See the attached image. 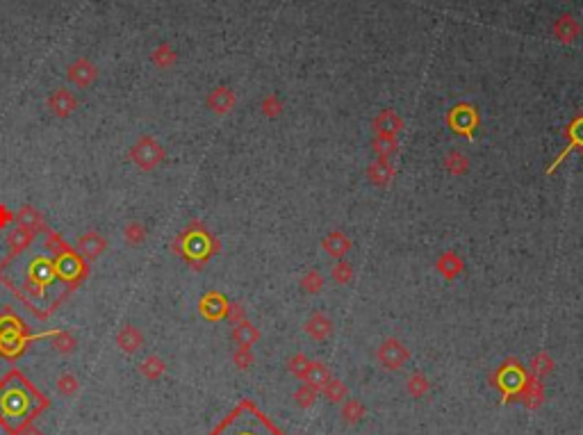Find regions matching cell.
Returning <instances> with one entry per match:
<instances>
[{"instance_id":"6da1fadb","label":"cell","mask_w":583,"mask_h":435,"mask_svg":"<svg viewBox=\"0 0 583 435\" xmlns=\"http://www.w3.org/2000/svg\"><path fill=\"white\" fill-rule=\"evenodd\" d=\"M57 258L60 256H55L48 246L30 244L26 251L5 262L0 278L10 283L16 294H21L35 310H48L64 297L69 287L60 274Z\"/></svg>"},{"instance_id":"7a4b0ae2","label":"cell","mask_w":583,"mask_h":435,"mask_svg":"<svg viewBox=\"0 0 583 435\" xmlns=\"http://www.w3.org/2000/svg\"><path fill=\"white\" fill-rule=\"evenodd\" d=\"M44 404V397L21 372H10L0 381V424L10 433L26 431Z\"/></svg>"},{"instance_id":"3957f363","label":"cell","mask_w":583,"mask_h":435,"mask_svg":"<svg viewBox=\"0 0 583 435\" xmlns=\"http://www.w3.org/2000/svg\"><path fill=\"white\" fill-rule=\"evenodd\" d=\"M210 435H283V433L251 401H244Z\"/></svg>"},{"instance_id":"277c9868","label":"cell","mask_w":583,"mask_h":435,"mask_svg":"<svg viewBox=\"0 0 583 435\" xmlns=\"http://www.w3.org/2000/svg\"><path fill=\"white\" fill-rule=\"evenodd\" d=\"M379 360L383 363V367L388 369H399L401 365L408 360V349L401 344L399 340H385L379 349Z\"/></svg>"},{"instance_id":"5b68a950","label":"cell","mask_w":583,"mask_h":435,"mask_svg":"<svg viewBox=\"0 0 583 435\" xmlns=\"http://www.w3.org/2000/svg\"><path fill=\"white\" fill-rule=\"evenodd\" d=\"M351 249V242H349V237L340 233V231H333V233H328L324 237V251L328 253L331 258H342L344 253H347Z\"/></svg>"},{"instance_id":"8992f818","label":"cell","mask_w":583,"mask_h":435,"mask_svg":"<svg viewBox=\"0 0 583 435\" xmlns=\"http://www.w3.org/2000/svg\"><path fill=\"white\" fill-rule=\"evenodd\" d=\"M367 176L369 180H372L374 185H388L390 180L394 178V167L388 162V160H376L369 164V169H367Z\"/></svg>"},{"instance_id":"52a82bcc","label":"cell","mask_w":583,"mask_h":435,"mask_svg":"<svg viewBox=\"0 0 583 435\" xmlns=\"http://www.w3.org/2000/svg\"><path fill=\"white\" fill-rule=\"evenodd\" d=\"M374 128H376V133L379 135H385V137H394L401 130V119L394 114L392 110H385L383 114H379L374 121Z\"/></svg>"},{"instance_id":"ba28073f","label":"cell","mask_w":583,"mask_h":435,"mask_svg":"<svg viewBox=\"0 0 583 435\" xmlns=\"http://www.w3.org/2000/svg\"><path fill=\"white\" fill-rule=\"evenodd\" d=\"M306 331H308L315 340H324V338H328V335H331L333 324H331V319H328L324 313H315V315H312V317L308 319Z\"/></svg>"},{"instance_id":"9c48e42d","label":"cell","mask_w":583,"mask_h":435,"mask_svg":"<svg viewBox=\"0 0 583 435\" xmlns=\"http://www.w3.org/2000/svg\"><path fill=\"white\" fill-rule=\"evenodd\" d=\"M438 272L445 278H456L458 274L463 272V260L458 258L454 251L442 253L440 260H438Z\"/></svg>"},{"instance_id":"30bf717a","label":"cell","mask_w":583,"mask_h":435,"mask_svg":"<svg viewBox=\"0 0 583 435\" xmlns=\"http://www.w3.org/2000/svg\"><path fill=\"white\" fill-rule=\"evenodd\" d=\"M554 35L561 41H565V44H570V41L579 37V23L574 21L572 16H561L554 26Z\"/></svg>"},{"instance_id":"8fae6325","label":"cell","mask_w":583,"mask_h":435,"mask_svg":"<svg viewBox=\"0 0 583 435\" xmlns=\"http://www.w3.org/2000/svg\"><path fill=\"white\" fill-rule=\"evenodd\" d=\"M303 379H306L312 388H317V385H326L328 383V372L324 365H317V363H310L303 369Z\"/></svg>"},{"instance_id":"7c38bea8","label":"cell","mask_w":583,"mask_h":435,"mask_svg":"<svg viewBox=\"0 0 583 435\" xmlns=\"http://www.w3.org/2000/svg\"><path fill=\"white\" fill-rule=\"evenodd\" d=\"M445 167H447V171H451V174L461 176V174H465V171H467V158H465L463 153L451 151L445 158Z\"/></svg>"},{"instance_id":"4fadbf2b","label":"cell","mask_w":583,"mask_h":435,"mask_svg":"<svg viewBox=\"0 0 583 435\" xmlns=\"http://www.w3.org/2000/svg\"><path fill=\"white\" fill-rule=\"evenodd\" d=\"M374 151L381 155L383 160H388L390 155L397 151V142H394V137H385V135H379L374 139Z\"/></svg>"},{"instance_id":"5bb4252c","label":"cell","mask_w":583,"mask_h":435,"mask_svg":"<svg viewBox=\"0 0 583 435\" xmlns=\"http://www.w3.org/2000/svg\"><path fill=\"white\" fill-rule=\"evenodd\" d=\"M322 285H324V278L319 276L317 272H308L306 276L301 278V287L306 290L308 294H315L322 290Z\"/></svg>"},{"instance_id":"9a60e30c","label":"cell","mask_w":583,"mask_h":435,"mask_svg":"<svg viewBox=\"0 0 583 435\" xmlns=\"http://www.w3.org/2000/svg\"><path fill=\"white\" fill-rule=\"evenodd\" d=\"M331 276L335 283H349L353 278V269H351V265H347V262H338V265L333 267Z\"/></svg>"},{"instance_id":"2e32d148","label":"cell","mask_w":583,"mask_h":435,"mask_svg":"<svg viewBox=\"0 0 583 435\" xmlns=\"http://www.w3.org/2000/svg\"><path fill=\"white\" fill-rule=\"evenodd\" d=\"M426 390H429V383L424 381V376L417 374V376H413V379L408 381V392H413V395L420 397V395H424Z\"/></svg>"},{"instance_id":"e0dca14e","label":"cell","mask_w":583,"mask_h":435,"mask_svg":"<svg viewBox=\"0 0 583 435\" xmlns=\"http://www.w3.org/2000/svg\"><path fill=\"white\" fill-rule=\"evenodd\" d=\"M215 103H217L219 112H226V108H231V103H233L231 92H228V89H219L217 96H215Z\"/></svg>"},{"instance_id":"ac0fdd59","label":"cell","mask_w":583,"mask_h":435,"mask_svg":"<svg viewBox=\"0 0 583 435\" xmlns=\"http://www.w3.org/2000/svg\"><path fill=\"white\" fill-rule=\"evenodd\" d=\"M360 415H363V406L356 404V401H349V406L344 408V417H347L349 422H358Z\"/></svg>"},{"instance_id":"d6986e66","label":"cell","mask_w":583,"mask_h":435,"mask_svg":"<svg viewBox=\"0 0 583 435\" xmlns=\"http://www.w3.org/2000/svg\"><path fill=\"white\" fill-rule=\"evenodd\" d=\"M326 395L331 397L333 401H338V399L344 395V388H342V385H340L338 381H328V383H326Z\"/></svg>"},{"instance_id":"ffe728a7","label":"cell","mask_w":583,"mask_h":435,"mask_svg":"<svg viewBox=\"0 0 583 435\" xmlns=\"http://www.w3.org/2000/svg\"><path fill=\"white\" fill-rule=\"evenodd\" d=\"M262 110H265L267 114H278V112H281V103H278L274 96H269L267 101L262 103Z\"/></svg>"},{"instance_id":"44dd1931","label":"cell","mask_w":583,"mask_h":435,"mask_svg":"<svg viewBox=\"0 0 583 435\" xmlns=\"http://www.w3.org/2000/svg\"><path fill=\"white\" fill-rule=\"evenodd\" d=\"M574 130H577V135H581V119L574 123ZM577 144H583V139L581 137H577Z\"/></svg>"},{"instance_id":"7402d4cb","label":"cell","mask_w":583,"mask_h":435,"mask_svg":"<svg viewBox=\"0 0 583 435\" xmlns=\"http://www.w3.org/2000/svg\"><path fill=\"white\" fill-rule=\"evenodd\" d=\"M26 435H41V433H26Z\"/></svg>"}]
</instances>
